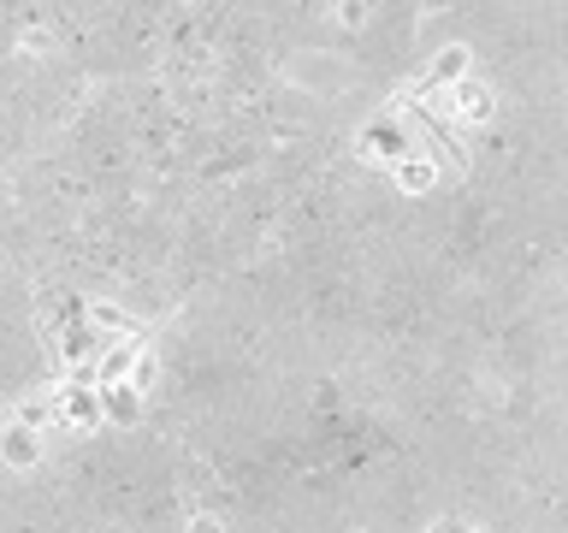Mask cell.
Here are the masks:
<instances>
[{
	"mask_svg": "<svg viewBox=\"0 0 568 533\" xmlns=\"http://www.w3.org/2000/svg\"><path fill=\"white\" fill-rule=\"evenodd\" d=\"M184 533H237V527H231L220 510H190L184 515Z\"/></svg>",
	"mask_w": 568,
	"mask_h": 533,
	"instance_id": "8",
	"label": "cell"
},
{
	"mask_svg": "<svg viewBox=\"0 0 568 533\" xmlns=\"http://www.w3.org/2000/svg\"><path fill=\"white\" fill-rule=\"evenodd\" d=\"M438 101H444V119L462 124V131H486V124L497 119V89L479 78V71H474V78H462L456 89H444Z\"/></svg>",
	"mask_w": 568,
	"mask_h": 533,
	"instance_id": "4",
	"label": "cell"
},
{
	"mask_svg": "<svg viewBox=\"0 0 568 533\" xmlns=\"http://www.w3.org/2000/svg\"><path fill=\"white\" fill-rule=\"evenodd\" d=\"M101 391V426H113V433H136L142 415H149V398H142L136 385H95Z\"/></svg>",
	"mask_w": 568,
	"mask_h": 533,
	"instance_id": "7",
	"label": "cell"
},
{
	"mask_svg": "<svg viewBox=\"0 0 568 533\" xmlns=\"http://www.w3.org/2000/svg\"><path fill=\"white\" fill-rule=\"evenodd\" d=\"M326 18H337L344 30H362L367 18H373V7H362V0H344V7H326Z\"/></svg>",
	"mask_w": 568,
	"mask_h": 533,
	"instance_id": "9",
	"label": "cell"
},
{
	"mask_svg": "<svg viewBox=\"0 0 568 533\" xmlns=\"http://www.w3.org/2000/svg\"><path fill=\"white\" fill-rule=\"evenodd\" d=\"M479 71V53H474V42H462V36H450V42H438L433 53H426V66H420V78H426V89H456L462 78H474Z\"/></svg>",
	"mask_w": 568,
	"mask_h": 533,
	"instance_id": "5",
	"label": "cell"
},
{
	"mask_svg": "<svg viewBox=\"0 0 568 533\" xmlns=\"http://www.w3.org/2000/svg\"><path fill=\"white\" fill-rule=\"evenodd\" d=\"M426 533H479V527H474V522H462V515H438V522L426 527Z\"/></svg>",
	"mask_w": 568,
	"mask_h": 533,
	"instance_id": "10",
	"label": "cell"
},
{
	"mask_svg": "<svg viewBox=\"0 0 568 533\" xmlns=\"http://www.w3.org/2000/svg\"><path fill=\"white\" fill-rule=\"evenodd\" d=\"M408 149H420V137H415V124H408L403 113H373L362 131H355V160H362V167L390 172Z\"/></svg>",
	"mask_w": 568,
	"mask_h": 533,
	"instance_id": "2",
	"label": "cell"
},
{
	"mask_svg": "<svg viewBox=\"0 0 568 533\" xmlns=\"http://www.w3.org/2000/svg\"><path fill=\"white\" fill-rule=\"evenodd\" d=\"M48 415H53V426H71V433H95L101 426V391L89 385V373H71L60 391H48Z\"/></svg>",
	"mask_w": 568,
	"mask_h": 533,
	"instance_id": "3",
	"label": "cell"
},
{
	"mask_svg": "<svg viewBox=\"0 0 568 533\" xmlns=\"http://www.w3.org/2000/svg\"><path fill=\"white\" fill-rule=\"evenodd\" d=\"M438 178H444V167H438V154L426 149V142H420V149H408L397 167H390V184H397L403 195H415V202L438 190Z\"/></svg>",
	"mask_w": 568,
	"mask_h": 533,
	"instance_id": "6",
	"label": "cell"
},
{
	"mask_svg": "<svg viewBox=\"0 0 568 533\" xmlns=\"http://www.w3.org/2000/svg\"><path fill=\"white\" fill-rule=\"evenodd\" d=\"M48 462V426H42V409H12L0 421V469L7 474H36Z\"/></svg>",
	"mask_w": 568,
	"mask_h": 533,
	"instance_id": "1",
	"label": "cell"
}]
</instances>
